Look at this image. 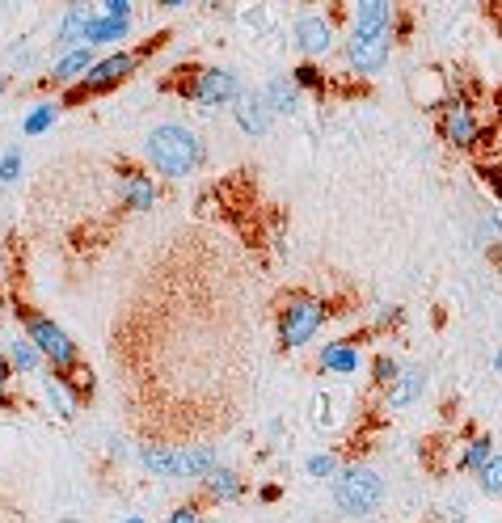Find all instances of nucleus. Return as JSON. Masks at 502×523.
I'll use <instances>...</instances> for the list:
<instances>
[{
	"instance_id": "6e6552de",
	"label": "nucleus",
	"mask_w": 502,
	"mask_h": 523,
	"mask_svg": "<svg viewBox=\"0 0 502 523\" xmlns=\"http://www.w3.org/2000/svg\"><path fill=\"white\" fill-rule=\"evenodd\" d=\"M186 93H190L198 106H237L246 89H241L237 73H228V68H203V73L195 76V85L186 89Z\"/></svg>"
},
{
	"instance_id": "c756f323",
	"label": "nucleus",
	"mask_w": 502,
	"mask_h": 523,
	"mask_svg": "<svg viewBox=\"0 0 502 523\" xmlns=\"http://www.w3.org/2000/svg\"><path fill=\"white\" fill-rule=\"evenodd\" d=\"M98 13H101V17H111V22H131L135 5H131V0H106Z\"/></svg>"
},
{
	"instance_id": "393cba45",
	"label": "nucleus",
	"mask_w": 502,
	"mask_h": 523,
	"mask_svg": "<svg viewBox=\"0 0 502 523\" xmlns=\"http://www.w3.org/2000/svg\"><path fill=\"white\" fill-rule=\"evenodd\" d=\"M343 469H338V456L333 451H317L313 460H308V477H321V481H330V477H338Z\"/></svg>"
},
{
	"instance_id": "72a5a7b5",
	"label": "nucleus",
	"mask_w": 502,
	"mask_h": 523,
	"mask_svg": "<svg viewBox=\"0 0 502 523\" xmlns=\"http://www.w3.org/2000/svg\"><path fill=\"white\" fill-rule=\"evenodd\" d=\"M486 182L494 186V195L502 199V169H486Z\"/></svg>"
},
{
	"instance_id": "f8f14e48",
	"label": "nucleus",
	"mask_w": 502,
	"mask_h": 523,
	"mask_svg": "<svg viewBox=\"0 0 502 523\" xmlns=\"http://www.w3.org/2000/svg\"><path fill=\"white\" fill-rule=\"evenodd\" d=\"M98 22V9H89V5H72V9L63 13V22L60 30H55V47L68 55V51L76 47H85V34H89V25Z\"/></svg>"
},
{
	"instance_id": "2f4dec72",
	"label": "nucleus",
	"mask_w": 502,
	"mask_h": 523,
	"mask_svg": "<svg viewBox=\"0 0 502 523\" xmlns=\"http://www.w3.org/2000/svg\"><path fill=\"white\" fill-rule=\"evenodd\" d=\"M169 523H203V511H198V507H178V511L169 515Z\"/></svg>"
},
{
	"instance_id": "423d86ee",
	"label": "nucleus",
	"mask_w": 502,
	"mask_h": 523,
	"mask_svg": "<svg viewBox=\"0 0 502 523\" xmlns=\"http://www.w3.org/2000/svg\"><path fill=\"white\" fill-rule=\"evenodd\" d=\"M439 131L443 140L452 148H478L490 140V131L478 122V114H473V102L468 98H448L439 106Z\"/></svg>"
},
{
	"instance_id": "b1692460",
	"label": "nucleus",
	"mask_w": 502,
	"mask_h": 523,
	"mask_svg": "<svg viewBox=\"0 0 502 523\" xmlns=\"http://www.w3.org/2000/svg\"><path fill=\"white\" fill-rule=\"evenodd\" d=\"M490 456H494L490 435H478L465 451H460V469H473V473H478V469H486V464H490Z\"/></svg>"
},
{
	"instance_id": "bb28decb",
	"label": "nucleus",
	"mask_w": 502,
	"mask_h": 523,
	"mask_svg": "<svg viewBox=\"0 0 502 523\" xmlns=\"http://www.w3.org/2000/svg\"><path fill=\"white\" fill-rule=\"evenodd\" d=\"M372 376H376L380 389H392V380L401 376V367H397V359H389V354H380L376 363H372Z\"/></svg>"
},
{
	"instance_id": "aec40b11",
	"label": "nucleus",
	"mask_w": 502,
	"mask_h": 523,
	"mask_svg": "<svg viewBox=\"0 0 502 523\" xmlns=\"http://www.w3.org/2000/svg\"><path fill=\"white\" fill-rule=\"evenodd\" d=\"M127 30H131V22H111V17H101V13H98V22L89 25V34H85V47H101V43H123Z\"/></svg>"
},
{
	"instance_id": "f03ea898",
	"label": "nucleus",
	"mask_w": 502,
	"mask_h": 523,
	"mask_svg": "<svg viewBox=\"0 0 502 523\" xmlns=\"http://www.w3.org/2000/svg\"><path fill=\"white\" fill-rule=\"evenodd\" d=\"M17 316L25 321V338L38 346L47 372H55V376H63V380L81 376V351H76V342L68 338V334H63L51 316L34 313V308H17Z\"/></svg>"
},
{
	"instance_id": "39448f33",
	"label": "nucleus",
	"mask_w": 502,
	"mask_h": 523,
	"mask_svg": "<svg viewBox=\"0 0 502 523\" xmlns=\"http://www.w3.org/2000/svg\"><path fill=\"white\" fill-rule=\"evenodd\" d=\"M325 316H330V308L321 305V300H313V295H292L279 313V342L287 346V351L308 346V342L321 334Z\"/></svg>"
},
{
	"instance_id": "1a4fd4ad",
	"label": "nucleus",
	"mask_w": 502,
	"mask_h": 523,
	"mask_svg": "<svg viewBox=\"0 0 502 523\" xmlns=\"http://www.w3.org/2000/svg\"><path fill=\"white\" fill-rule=\"evenodd\" d=\"M135 68H140V51H114V55H106V60H98L89 68V76L81 81L76 93H111V89L123 85Z\"/></svg>"
},
{
	"instance_id": "4c0bfd02",
	"label": "nucleus",
	"mask_w": 502,
	"mask_h": 523,
	"mask_svg": "<svg viewBox=\"0 0 502 523\" xmlns=\"http://www.w3.org/2000/svg\"><path fill=\"white\" fill-rule=\"evenodd\" d=\"M0 308H5V305H0Z\"/></svg>"
},
{
	"instance_id": "9d476101",
	"label": "nucleus",
	"mask_w": 502,
	"mask_h": 523,
	"mask_svg": "<svg viewBox=\"0 0 502 523\" xmlns=\"http://www.w3.org/2000/svg\"><path fill=\"white\" fill-rule=\"evenodd\" d=\"M295 43H300V51L308 55V63L325 60L333 51V22L321 17V13H304V17L295 22Z\"/></svg>"
},
{
	"instance_id": "a878e982",
	"label": "nucleus",
	"mask_w": 502,
	"mask_h": 523,
	"mask_svg": "<svg viewBox=\"0 0 502 523\" xmlns=\"http://www.w3.org/2000/svg\"><path fill=\"white\" fill-rule=\"evenodd\" d=\"M478 481L486 494H502V456H490V464L478 469Z\"/></svg>"
},
{
	"instance_id": "f3484780",
	"label": "nucleus",
	"mask_w": 502,
	"mask_h": 523,
	"mask_svg": "<svg viewBox=\"0 0 502 523\" xmlns=\"http://www.w3.org/2000/svg\"><path fill=\"white\" fill-rule=\"evenodd\" d=\"M203 486H208V494L216 502H237L241 494H246V481H241L233 469H224V464H216V469L203 477Z\"/></svg>"
},
{
	"instance_id": "412c9836",
	"label": "nucleus",
	"mask_w": 502,
	"mask_h": 523,
	"mask_svg": "<svg viewBox=\"0 0 502 523\" xmlns=\"http://www.w3.org/2000/svg\"><path fill=\"white\" fill-rule=\"evenodd\" d=\"M5 359H9V367H17V372H38V367H43V354H38V346L30 338H13Z\"/></svg>"
},
{
	"instance_id": "473e14b6",
	"label": "nucleus",
	"mask_w": 502,
	"mask_h": 523,
	"mask_svg": "<svg viewBox=\"0 0 502 523\" xmlns=\"http://www.w3.org/2000/svg\"><path fill=\"white\" fill-rule=\"evenodd\" d=\"M397 321V305H380L376 308V325H392Z\"/></svg>"
},
{
	"instance_id": "dca6fc26",
	"label": "nucleus",
	"mask_w": 502,
	"mask_h": 523,
	"mask_svg": "<svg viewBox=\"0 0 502 523\" xmlns=\"http://www.w3.org/2000/svg\"><path fill=\"white\" fill-rule=\"evenodd\" d=\"M123 203L131 211H152V203H157V186H152L148 173L123 169Z\"/></svg>"
},
{
	"instance_id": "c85d7f7f",
	"label": "nucleus",
	"mask_w": 502,
	"mask_h": 523,
	"mask_svg": "<svg viewBox=\"0 0 502 523\" xmlns=\"http://www.w3.org/2000/svg\"><path fill=\"white\" fill-rule=\"evenodd\" d=\"M292 81H295V85H300V89H321V81H325V76H321V68H317V63H300V68H295V73H292Z\"/></svg>"
},
{
	"instance_id": "7ed1b4c3",
	"label": "nucleus",
	"mask_w": 502,
	"mask_h": 523,
	"mask_svg": "<svg viewBox=\"0 0 502 523\" xmlns=\"http://www.w3.org/2000/svg\"><path fill=\"white\" fill-rule=\"evenodd\" d=\"M380 502H384V481L368 464H351V469H343L333 477V507L343 515H351V519L372 515Z\"/></svg>"
},
{
	"instance_id": "4468645a",
	"label": "nucleus",
	"mask_w": 502,
	"mask_h": 523,
	"mask_svg": "<svg viewBox=\"0 0 502 523\" xmlns=\"http://www.w3.org/2000/svg\"><path fill=\"white\" fill-rule=\"evenodd\" d=\"M359 363H363V354H359V346H351V342L321 346V372H330V376H355Z\"/></svg>"
},
{
	"instance_id": "c9c22d12",
	"label": "nucleus",
	"mask_w": 502,
	"mask_h": 523,
	"mask_svg": "<svg viewBox=\"0 0 502 523\" xmlns=\"http://www.w3.org/2000/svg\"><path fill=\"white\" fill-rule=\"evenodd\" d=\"M494 367H498V372H502V351H498V354H494Z\"/></svg>"
},
{
	"instance_id": "f704fd0d",
	"label": "nucleus",
	"mask_w": 502,
	"mask_h": 523,
	"mask_svg": "<svg viewBox=\"0 0 502 523\" xmlns=\"http://www.w3.org/2000/svg\"><path fill=\"white\" fill-rule=\"evenodd\" d=\"M123 523H148V519H144V515H127Z\"/></svg>"
},
{
	"instance_id": "0eeeda50",
	"label": "nucleus",
	"mask_w": 502,
	"mask_h": 523,
	"mask_svg": "<svg viewBox=\"0 0 502 523\" xmlns=\"http://www.w3.org/2000/svg\"><path fill=\"white\" fill-rule=\"evenodd\" d=\"M392 55V30H351L346 38V60L363 76H376Z\"/></svg>"
},
{
	"instance_id": "cd10ccee",
	"label": "nucleus",
	"mask_w": 502,
	"mask_h": 523,
	"mask_svg": "<svg viewBox=\"0 0 502 523\" xmlns=\"http://www.w3.org/2000/svg\"><path fill=\"white\" fill-rule=\"evenodd\" d=\"M17 173H22V148H9V152L0 157V182L13 186L17 182Z\"/></svg>"
},
{
	"instance_id": "7c9ffc66",
	"label": "nucleus",
	"mask_w": 502,
	"mask_h": 523,
	"mask_svg": "<svg viewBox=\"0 0 502 523\" xmlns=\"http://www.w3.org/2000/svg\"><path fill=\"white\" fill-rule=\"evenodd\" d=\"M9 380H13V367H9V359L0 354V405H9Z\"/></svg>"
},
{
	"instance_id": "ddd939ff",
	"label": "nucleus",
	"mask_w": 502,
	"mask_h": 523,
	"mask_svg": "<svg viewBox=\"0 0 502 523\" xmlns=\"http://www.w3.org/2000/svg\"><path fill=\"white\" fill-rule=\"evenodd\" d=\"M233 119H237V127L246 135H266L270 131V106H266V98L262 93H241V102L233 106Z\"/></svg>"
},
{
	"instance_id": "6ab92c4d",
	"label": "nucleus",
	"mask_w": 502,
	"mask_h": 523,
	"mask_svg": "<svg viewBox=\"0 0 502 523\" xmlns=\"http://www.w3.org/2000/svg\"><path fill=\"white\" fill-rule=\"evenodd\" d=\"M43 392H47V402L55 405V414H60L63 422H72L76 418V389H68V380L47 372V376H43Z\"/></svg>"
},
{
	"instance_id": "f257e3e1",
	"label": "nucleus",
	"mask_w": 502,
	"mask_h": 523,
	"mask_svg": "<svg viewBox=\"0 0 502 523\" xmlns=\"http://www.w3.org/2000/svg\"><path fill=\"white\" fill-rule=\"evenodd\" d=\"M144 152H148V165H152L160 178H169V182H182V178H190V173L203 165V140H198L190 127H182V122H160V127H152Z\"/></svg>"
},
{
	"instance_id": "a211bd4d",
	"label": "nucleus",
	"mask_w": 502,
	"mask_h": 523,
	"mask_svg": "<svg viewBox=\"0 0 502 523\" xmlns=\"http://www.w3.org/2000/svg\"><path fill=\"white\" fill-rule=\"evenodd\" d=\"M262 98H266L270 114H292L300 106V85H295L292 76H275L266 89H262Z\"/></svg>"
},
{
	"instance_id": "20e7f679",
	"label": "nucleus",
	"mask_w": 502,
	"mask_h": 523,
	"mask_svg": "<svg viewBox=\"0 0 502 523\" xmlns=\"http://www.w3.org/2000/svg\"><path fill=\"white\" fill-rule=\"evenodd\" d=\"M135 456H140V464H144L148 473L169 477V481H178V477H208L220 464L211 448H152L148 443Z\"/></svg>"
},
{
	"instance_id": "4be33fe9",
	"label": "nucleus",
	"mask_w": 502,
	"mask_h": 523,
	"mask_svg": "<svg viewBox=\"0 0 502 523\" xmlns=\"http://www.w3.org/2000/svg\"><path fill=\"white\" fill-rule=\"evenodd\" d=\"M55 119H60V102H38V106L22 119V131L25 135H43V131L55 127Z\"/></svg>"
},
{
	"instance_id": "2eb2a0df",
	"label": "nucleus",
	"mask_w": 502,
	"mask_h": 523,
	"mask_svg": "<svg viewBox=\"0 0 502 523\" xmlns=\"http://www.w3.org/2000/svg\"><path fill=\"white\" fill-rule=\"evenodd\" d=\"M422 389H427V372L422 367H405L401 376L392 380V389H384V397H389L392 410H405V405H414L422 397Z\"/></svg>"
},
{
	"instance_id": "9b49d317",
	"label": "nucleus",
	"mask_w": 502,
	"mask_h": 523,
	"mask_svg": "<svg viewBox=\"0 0 502 523\" xmlns=\"http://www.w3.org/2000/svg\"><path fill=\"white\" fill-rule=\"evenodd\" d=\"M98 63V55H93V47H76V51H68V55H60V60L51 63V85H60V89H81V81L89 76V68Z\"/></svg>"
},
{
	"instance_id": "e433bc0d",
	"label": "nucleus",
	"mask_w": 502,
	"mask_h": 523,
	"mask_svg": "<svg viewBox=\"0 0 502 523\" xmlns=\"http://www.w3.org/2000/svg\"><path fill=\"white\" fill-rule=\"evenodd\" d=\"M5 85H9V76H0V93H5Z\"/></svg>"
},
{
	"instance_id": "5701e85b",
	"label": "nucleus",
	"mask_w": 502,
	"mask_h": 523,
	"mask_svg": "<svg viewBox=\"0 0 502 523\" xmlns=\"http://www.w3.org/2000/svg\"><path fill=\"white\" fill-rule=\"evenodd\" d=\"M338 422H343V414H338V392H317V397H313V426H317V431H333Z\"/></svg>"
}]
</instances>
